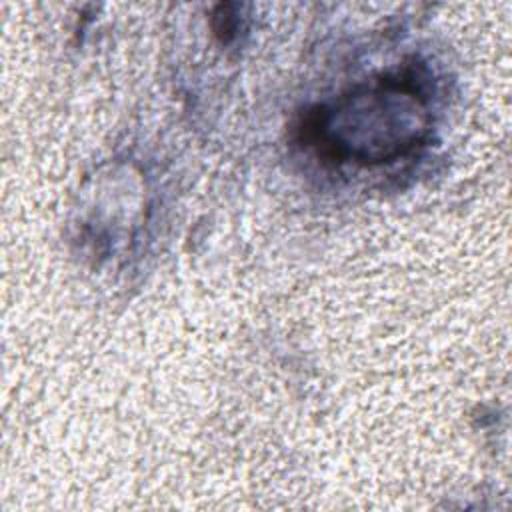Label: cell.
Listing matches in <instances>:
<instances>
[{
    "mask_svg": "<svg viewBox=\"0 0 512 512\" xmlns=\"http://www.w3.org/2000/svg\"><path fill=\"white\" fill-rule=\"evenodd\" d=\"M430 128L422 82L414 74H386L310 110L302 136L324 158L368 166L410 154L426 142Z\"/></svg>",
    "mask_w": 512,
    "mask_h": 512,
    "instance_id": "6da1fadb",
    "label": "cell"
}]
</instances>
